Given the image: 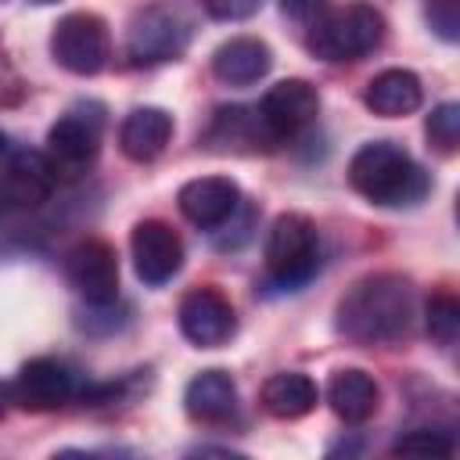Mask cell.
Masks as SVG:
<instances>
[{
	"label": "cell",
	"instance_id": "83f0119b",
	"mask_svg": "<svg viewBox=\"0 0 460 460\" xmlns=\"http://www.w3.org/2000/svg\"><path fill=\"white\" fill-rule=\"evenodd\" d=\"M4 410H7V392H4V385H0V417H4Z\"/></svg>",
	"mask_w": 460,
	"mask_h": 460
},
{
	"label": "cell",
	"instance_id": "7c38bea8",
	"mask_svg": "<svg viewBox=\"0 0 460 460\" xmlns=\"http://www.w3.org/2000/svg\"><path fill=\"white\" fill-rule=\"evenodd\" d=\"M58 176L40 151H18L0 169V212H29L43 205L54 190Z\"/></svg>",
	"mask_w": 460,
	"mask_h": 460
},
{
	"label": "cell",
	"instance_id": "ac0fdd59",
	"mask_svg": "<svg viewBox=\"0 0 460 460\" xmlns=\"http://www.w3.org/2000/svg\"><path fill=\"white\" fill-rule=\"evenodd\" d=\"M183 406L201 424H223L237 410V385L226 370H201L183 392Z\"/></svg>",
	"mask_w": 460,
	"mask_h": 460
},
{
	"label": "cell",
	"instance_id": "484cf974",
	"mask_svg": "<svg viewBox=\"0 0 460 460\" xmlns=\"http://www.w3.org/2000/svg\"><path fill=\"white\" fill-rule=\"evenodd\" d=\"M262 7V0H205V11L219 22H241L252 18Z\"/></svg>",
	"mask_w": 460,
	"mask_h": 460
},
{
	"label": "cell",
	"instance_id": "f546056e",
	"mask_svg": "<svg viewBox=\"0 0 460 460\" xmlns=\"http://www.w3.org/2000/svg\"><path fill=\"white\" fill-rule=\"evenodd\" d=\"M32 4H58V0H32Z\"/></svg>",
	"mask_w": 460,
	"mask_h": 460
},
{
	"label": "cell",
	"instance_id": "603a6c76",
	"mask_svg": "<svg viewBox=\"0 0 460 460\" xmlns=\"http://www.w3.org/2000/svg\"><path fill=\"white\" fill-rule=\"evenodd\" d=\"M392 453L395 456H431V460H438V456L453 453V438L446 431H435V428H417V431L399 435Z\"/></svg>",
	"mask_w": 460,
	"mask_h": 460
},
{
	"label": "cell",
	"instance_id": "6da1fadb",
	"mask_svg": "<svg viewBox=\"0 0 460 460\" xmlns=\"http://www.w3.org/2000/svg\"><path fill=\"white\" fill-rule=\"evenodd\" d=\"M413 288L399 273H370L338 302V331L356 345H392L410 334Z\"/></svg>",
	"mask_w": 460,
	"mask_h": 460
},
{
	"label": "cell",
	"instance_id": "30bf717a",
	"mask_svg": "<svg viewBox=\"0 0 460 460\" xmlns=\"http://www.w3.org/2000/svg\"><path fill=\"white\" fill-rule=\"evenodd\" d=\"M129 248H133V270L144 284L158 288L165 280H172L183 266V241L180 234L165 223V219H144L133 226V237H129Z\"/></svg>",
	"mask_w": 460,
	"mask_h": 460
},
{
	"label": "cell",
	"instance_id": "ba28073f",
	"mask_svg": "<svg viewBox=\"0 0 460 460\" xmlns=\"http://www.w3.org/2000/svg\"><path fill=\"white\" fill-rule=\"evenodd\" d=\"M65 277L90 305H111L119 298V259L108 241H79L65 255Z\"/></svg>",
	"mask_w": 460,
	"mask_h": 460
},
{
	"label": "cell",
	"instance_id": "3957f363",
	"mask_svg": "<svg viewBox=\"0 0 460 460\" xmlns=\"http://www.w3.org/2000/svg\"><path fill=\"white\" fill-rule=\"evenodd\" d=\"M385 40V14L370 4H345L309 22L305 47L320 61H359Z\"/></svg>",
	"mask_w": 460,
	"mask_h": 460
},
{
	"label": "cell",
	"instance_id": "7402d4cb",
	"mask_svg": "<svg viewBox=\"0 0 460 460\" xmlns=\"http://www.w3.org/2000/svg\"><path fill=\"white\" fill-rule=\"evenodd\" d=\"M424 323H428V334L435 345H453L460 334V302L453 295H431Z\"/></svg>",
	"mask_w": 460,
	"mask_h": 460
},
{
	"label": "cell",
	"instance_id": "9a60e30c",
	"mask_svg": "<svg viewBox=\"0 0 460 460\" xmlns=\"http://www.w3.org/2000/svg\"><path fill=\"white\" fill-rule=\"evenodd\" d=\"M205 140L216 151H255V147H273L277 144L270 137V129L262 126L259 108H241V104L216 108Z\"/></svg>",
	"mask_w": 460,
	"mask_h": 460
},
{
	"label": "cell",
	"instance_id": "d6986e66",
	"mask_svg": "<svg viewBox=\"0 0 460 460\" xmlns=\"http://www.w3.org/2000/svg\"><path fill=\"white\" fill-rule=\"evenodd\" d=\"M420 97H424L420 93V79L413 72H406V68H385V72H377L367 83V93H363L367 108L374 115H381V119H402L410 111H417L420 108Z\"/></svg>",
	"mask_w": 460,
	"mask_h": 460
},
{
	"label": "cell",
	"instance_id": "d4e9b609",
	"mask_svg": "<svg viewBox=\"0 0 460 460\" xmlns=\"http://www.w3.org/2000/svg\"><path fill=\"white\" fill-rule=\"evenodd\" d=\"M424 14H428V25L446 43L460 40V0H424Z\"/></svg>",
	"mask_w": 460,
	"mask_h": 460
},
{
	"label": "cell",
	"instance_id": "9c48e42d",
	"mask_svg": "<svg viewBox=\"0 0 460 460\" xmlns=\"http://www.w3.org/2000/svg\"><path fill=\"white\" fill-rule=\"evenodd\" d=\"M180 331L198 349H219L237 331V313L230 298L216 288H194L180 302Z\"/></svg>",
	"mask_w": 460,
	"mask_h": 460
},
{
	"label": "cell",
	"instance_id": "52a82bcc",
	"mask_svg": "<svg viewBox=\"0 0 460 460\" xmlns=\"http://www.w3.org/2000/svg\"><path fill=\"white\" fill-rule=\"evenodd\" d=\"M93 104H79L72 111H65L50 133H47V162L54 169V176H79L90 169V162L97 158L101 147V115H90Z\"/></svg>",
	"mask_w": 460,
	"mask_h": 460
},
{
	"label": "cell",
	"instance_id": "8992f818",
	"mask_svg": "<svg viewBox=\"0 0 460 460\" xmlns=\"http://www.w3.org/2000/svg\"><path fill=\"white\" fill-rule=\"evenodd\" d=\"M187 43H190L187 14L172 4H155L133 18L129 36H126V54L137 65H155V61L180 58L187 50Z\"/></svg>",
	"mask_w": 460,
	"mask_h": 460
},
{
	"label": "cell",
	"instance_id": "cb8c5ba5",
	"mask_svg": "<svg viewBox=\"0 0 460 460\" xmlns=\"http://www.w3.org/2000/svg\"><path fill=\"white\" fill-rule=\"evenodd\" d=\"M428 140H431V147L435 151H442V155H453L456 147H460V104H453V101H446V104H438L431 115H428Z\"/></svg>",
	"mask_w": 460,
	"mask_h": 460
},
{
	"label": "cell",
	"instance_id": "5b68a950",
	"mask_svg": "<svg viewBox=\"0 0 460 460\" xmlns=\"http://www.w3.org/2000/svg\"><path fill=\"white\" fill-rule=\"evenodd\" d=\"M50 54L61 68L75 75H97L111 54V36H108L104 18L90 11L65 14L50 32Z\"/></svg>",
	"mask_w": 460,
	"mask_h": 460
},
{
	"label": "cell",
	"instance_id": "ffe728a7",
	"mask_svg": "<svg viewBox=\"0 0 460 460\" xmlns=\"http://www.w3.org/2000/svg\"><path fill=\"white\" fill-rule=\"evenodd\" d=\"M377 399H381L377 381H374L367 370H356V367L338 370V374L331 377V385H327V402H331V410H334L345 424H363V420H370L374 410H377Z\"/></svg>",
	"mask_w": 460,
	"mask_h": 460
},
{
	"label": "cell",
	"instance_id": "277c9868",
	"mask_svg": "<svg viewBox=\"0 0 460 460\" xmlns=\"http://www.w3.org/2000/svg\"><path fill=\"white\" fill-rule=\"evenodd\" d=\"M320 270V234L302 212H284L273 219L266 237V273L273 284L295 291Z\"/></svg>",
	"mask_w": 460,
	"mask_h": 460
},
{
	"label": "cell",
	"instance_id": "44dd1931",
	"mask_svg": "<svg viewBox=\"0 0 460 460\" xmlns=\"http://www.w3.org/2000/svg\"><path fill=\"white\" fill-rule=\"evenodd\" d=\"M316 399H320L316 381L305 377V374H295V370L273 374L262 385V406L277 420H298V417H305L316 406Z\"/></svg>",
	"mask_w": 460,
	"mask_h": 460
},
{
	"label": "cell",
	"instance_id": "e0dca14e",
	"mask_svg": "<svg viewBox=\"0 0 460 460\" xmlns=\"http://www.w3.org/2000/svg\"><path fill=\"white\" fill-rule=\"evenodd\" d=\"M169 137H172V115L165 108H133L122 119L119 147L133 162H151L165 151Z\"/></svg>",
	"mask_w": 460,
	"mask_h": 460
},
{
	"label": "cell",
	"instance_id": "8fae6325",
	"mask_svg": "<svg viewBox=\"0 0 460 460\" xmlns=\"http://www.w3.org/2000/svg\"><path fill=\"white\" fill-rule=\"evenodd\" d=\"M316 111H320V93L305 79H280L259 101V119L277 144L302 133L316 119Z\"/></svg>",
	"mask_w": 460,
	"mask_h": 460
},
{
	"label": "cell",
	"instance_id": "7a4b0ae2",
	"mask_svg": "<svg viewBox=\"0 0 460 460\" xmlns=\"http://www.w3.org/2000/svg\"><path fill=\"white\" fill-rule=\"evenodd\" d=\"M349 183L356 194H363L367 201L385 205V208L413 205L428 194L424 169L392 140L363 144L349 162Z\"/></svg>",
	"mask_w": 460,
	"mask_h": 460
},
{
	"label": "cell",
	"instance_id": "2e32d148",
	"mask_svg": "<svg viewBox=\"0 0 460 460\" xmlns=\"http://www.w3.org/2000/svg\"><path fill=\"white\" fill-rule=\"evenodd\" d=\"M273 65V54L262 40L255 36H237V40H226L223 47H216L212 54V72L216 79L230 83V86H252L259 83Z\"/></svg>",
	"mask_w": 460,
	"mask_h": 460
},
{
	"label": "cell",
	"instance_id": "4fadbf2b",
	"mask_svg": "<svg viewBox=\"0 0 460 460\" xmlns=\"http://www.w3.org/2000/svg\"><path fill=\"white\" fill-rule=\"evenodd\" d=\"M72 392H75V381H72L68 367L58 363V359H50V356L29 359V363L18 370L14 388H11L14 402H18L22 410H29V413H47V410L65 406V402L72 399Z\"/></svg>",
	"mask_w": 460,
	"mask_h": 460
},
{
	"label": "cell",
	"instance_id": "5bb4252c",
	"mask_svg": "<svg viewBox=\"0 0 460 460\" xmlns=\"http://www.w3.org/2000/svg\"><path fill=\"white\" fill-rule=\"evenodd\" d=\"M180 212L194 223V226H223L237 205H241V190L230 176H201V180H190L180 187Z\"/></svg>",
	"mask_w": 460,
	"mask_h": 460
},
{
	"label": "cell",
	"instance_id": "f1b7e54d",
	"mask_svg": "<svg viewBox=\"0 0 460 460\" xmlns=\"http://www.w3.org/2000/svg\"><path fill=\"white\" fill-rule=\"evenodd\" d=\"M4 151H7V137L0 133V158H4Z\"/></svg>",
	"mask_w": 460,
	"mask_h": 460
},
{
	"label": "cell",
	"instance_id": "4316f807",
	"mask_svg": "<svg viewBox=\"0 0 460 460\" xmlns=\"http://www.w3.org/2000/svg\"><path fill=\"white\" fill-rule=\"evenodd\" d=\"M327 0H280V11L295 22H316L323 14Z\"/></svg>",
	"mask_w": 460,
	"mask_h": 460
}]
</instances>
